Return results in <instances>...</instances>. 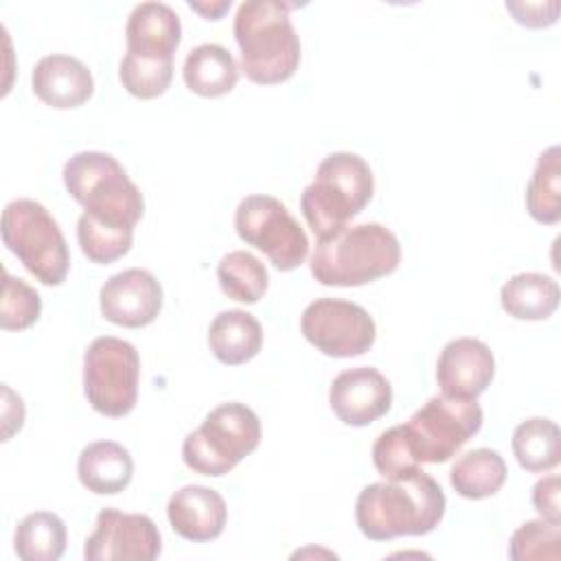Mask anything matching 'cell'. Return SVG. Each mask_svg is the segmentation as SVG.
Listing matches in <instances>:
<instances>
[{"instance_id":"1","label":"cell","mask_w":561,"mask_h":561,"mask_svg":"<svg viewBox=\"0 0 561 561\" xmlns=\"http://www.w3.org/2000/svg\"><path fill=\"white\" fill-rule=\"evenodd\" d=\"M445 493L425 471L401 480L373 482L355 502V522L364 537L390 541L405 535L432 533L445 515Z\"/></svg>"},{"instance_id":"2","label":"cell","mask_w":561,"mask_h":561,"mask_svg":"<svg viewBox=\"0 0 561 561\" xmlns=\"http://www.w3.org/2000/svg\"><path fill=\"white\" fill-rule=\"evenodd\" d=\"M294 4L280 0H245L234 15V39L241 70L252 83L276 85L294 77L300 64V39L291 24Z\"/></svg>"},{"instance_id":"3","label":"cell","mask_w":561,"mask_h":561,"mask_svg":"<svg viewBox=\"0 0 561 561\" xmlns=\"http://www.w3.org/2000/svg\"><path fill=\"white\" fill-rule=\"evenodd\" d=\"M401 263V245L381 224L344 226L318 239L309 267L327 287H359L392 274Z\"/></svg>"},{"instance_id":"4","label":"cell","mask_w":561,"mask_h":561,"mask_svg":"<svg viewBox=\"0 0 561 561\" xmlns=\"http://www.w3.org/2000/svg\"><path fill=\"white\" fill-rule=\"evenodd\" d=\"M375 178L368 162L351 151L329 153L313 182L300 195V210L311 232L322 239L357 217L373 199Z\"/></svg>"},{"instance_id":"5","label":"cell","mask_w":561,"mask_h":561,"mask_svg":"<svg viewBox=\"0 0 561 561\" xmlns=\"http://www.w3.org/2000/svg\"><path fill=\"white\" fill-rule=\"evenodd\" d=\"M64 184L70 197L83 206V213L101 224L134 230L145 213L140 188L110 153H75L64 164Z\"/></svg>"},{"instance_id":"6","label":"cell","mask_w":561,"mask_h":561,"mask_svg":"<svg viewBox=\"0 0 561 561\" xmlns=\"http://www.w3.org/2000/svg\"><path fill=\"white\" fill-rule=\"evenodd\" d=\"M261 443V421L252 408L239 401L213 408L202 425L182 443V460L202 476L232 471Z\"/></svg>"},{"instance_id":"7","label":"cell","mask_w":561,"mask_h":561,"mask_svg":"<svg viewBox=\"0 0 561 561\" xmlns=\"http://www.w3.org/2000/svg\"><path fill=\"white\" fill-rule=\"evenodd\" d=\"M2 243L48 287L61 285L70 270V252L59 224L35 199H13L2 210Z\"/></svg>"},{"instance_id":"8","label":"cell","mask_w":561,"mask_h":561,"mask_svg":"<svg viewBox=\"0 0 561 561\" xmlns=\"http://www.w3.org/2000/svg\"><path fill=\"white\" fill-rule=\"evenodd\" d=\"M482 408L476 399L430 397L410 419L399 425L401 438L416 465L447 462L482 427Z\"/></svg>"},{"instance_id":"9","label":"cell","mask_w":561,"mask_h":561,"mask_svg":"<svg viewBox=\"0 0 561 561\" xmlns=\"http://www.w3.org/2000/svg\"><path fill=\"white\" fill-rule=\"evenodd\" d=\"M140 357L134 344L101 335L83 353V392L88 403L103 416L121 419L138 401Z\"/></svg>"},{"instance_id":"10","label":"cell","mask_w":561,"mask_h":561,"mask_svg":"<svg viewBox=\"0 0 561 561\" xmlns=\"http://www.w3.org/2000/svg\"><path fill=\"white\" fill-rule=\"evenodd\" d=\"M241 241L261 250L280 272L300 267L309 254V239L287 206L272 195H248L234 210Z\"/></svg>"},{"instance_id":"11","label":"cell","mask_w":561,"mask_h":561,"mask_svg":"<svg viewBox=\"0 0 561 561\" xmlns=\"http://www.w3.org/2000/svg\"><path fill=\"white\" fill-rule=\"evenodd\" d=\"M300 331L322 355L337 359L364 355L377 337L370 313L342 298H316L309 302L300 316Z\"/></svg>"},{"instance_id":"12","label":"cell","mask_w":561,"mask_h":561,"mask_svg":"<svg viewBox=\"0 0 561 561\" xmlns=\"http://www.w3.org/2000/svg\"><path fill=\"white\" fill-rule=\"evenodd\" d=\"M162 550L160 530L149 515L103 508L85 539L88 561H153Z\"/></svg>"},{"instance_id":"13","label":"cell","mask_w":561,"mask_h":561,"mask_svg":"<svg viewBox=\"0 0 561 561\" xmlns=\"http://www.w3.org/2000/svg\"><path fill=\"white\" fill-rule=\"evenodd\" d=\"M99 307L112 324L127 329L147 327L162 309V285L149 270H123L103 283Z\"/></svg>"},{"instance_id":"14","label":"cell","mask_w":561,"mask_h":561,"mask_svg":"<svg viewBox=\"0 0 561 561\" xmlns=\"http://www.w3.org/2000/svg\"><path fill=\"white\" fill-rule=\"evenodd\" d=\"M329 405L344 425L366 427L388 414L392 386L373 366L348 368L331 381Z\"/></svg>"},{"instance_id":"15","label":"cell","mask_w":561,"mask_h":561,"mask_svg":"<svg viewBox=\"0 0 561 561\" xmlns=\"http://www.w3.org/2000/svg\"><path fill=\"white\" fill-rule=\"evenodd\" d=\"M495 375L491 348L476 337L447 342L436 362V383L440 394L454 399H478Z\"/></svg>"},{"instance_id":"16","label":"cell","mask_w":561,"mask_h":561,"mask_svg":"<svg viewBox=\"0 0 561 561\" xmlns=\"http://www.w3.org/2000/svg\"><path fill=\"white\" fill-rule=\"evenodd\" d=\"M167 517L180 537L202 543L213 541L224 533L228 508L215 489L186 484L169 497Z\"/></svg>"},{"instance_id":"17","label":"cell","mask_w":561,"mask_h":561,"mask_svg":"<svg viewBox=\"0 0 561 561\" xmlns=\"http://www.w3.org/2000/svg\"><path fill=\"white\" fill-rule=\"evenodd\" d=\"M31 88L42 103L55 110H72L92 96L94 79L77 57L46 55L33 68Z\"/></svg>"},{"instance_id":"18","label":"cell","mask_w":561,"mask_h":561,"mask_svg":"<svg viewBox=\"0 0 561 561\" xmlns=\"http://www.w3.org/2000/svg\"><path fill=\"white\" fill-rule=\"evenodd\" d=\"M125 39L129 55L173 61L182 39L180 15L164 2H140L127 18Z\"/></svg>"},{"instance_id":"19","label":"cell","mask_w":561,"mask_h":561,"mask_svg":"<svg viewBox=\"0 0 561 561\" xmlns=\"http://www.w3.org/2000/svg\"><path fill=\"white\" fill-rule=\"evenodd\" d=\"M77 476L88 491L96 495H116L129 486L134 460L123 445L114 440H94L81 449Z\"/></svg>"},{"instance_id":"20","label":"cell","mask_w":561,"mask_h":561,"mask_svg":"<svg viewBox=\"0 0 561 561\" xmlns=\"http://www.w3.org/2000/svg\"><path fill=\"white\" fill-rule=\"evenodd\" d=\"M208 346L226 366H239L254 359L263 346L259 320L243 309H228L213 318L208 327Z\"/></svg>"},{"instance_id":"21","label":"cell","mask_w":561,"mask_h":561,"mask_svg":"<svg viewBox=\"0 0 561 561\" xmlns=\"http://www.w3.org/2000/svg\"><path fill=\"white\" fill-rule=\"evenodd\" d=\"M182 77L191 92L204 99H217L237 85L239 68L228 48L206 42L186 55Z\"/></svg>"},{"instance_id":"22","label":"cell","mask_w":561,"mask_h":561,"mask_svg":"<svg viewBox=\"0 0 561 561\" xmlns=\"http://www.w3.org/2000/svg\"><path fill=\"white\" fill-rule=\"evenodd\" d=\"M559 283L539 272L511 276L500 289L502 309L515 320H546L559 307Z\"/></svg>"},{"instance_id":"23","label":"cell","mask_w":561,"mask_h":561,"mask_svg":"<svg viewBox=\"0 0 561 561\" xmlns=\"http://www.w3.org/2000/svg\"><path fill=\"white\" fill-rule=\"evenodd\" d=\"M506 462L500 451L480 447L462 454L449 471L454 491L467 500H484L495 495L506 482Z\"/></svg>"},{"instance_id":"24","label":"cell","mask_w":561,"mask_h":561,"mask_svg":"<svg viewBox=\"0 0 561 561\" xmlns=\"http://www.w3.org/2000/svg\"><path fill=\"white\" fill-rule=\"evenodd\" d=\"M511 447L522 469L530 473L550 471L561 460L559 425L543 416L526 419L515 427Z\"/></svg>"},{"instance_id":"25","label":"cell","mask_w":561,"mask_h":561,"mask_svg":"<svg viewBox=\"0 0 561 561\" xmlns=\"http://www.w3.org/2000/svg\"><path fill=\"white\" fill-rule=\"evenodd\" d=\"M66 524L59 515L35 511L20 519L13 548L22 561H57L66 550Z\"/></svg>"},{"instance_id":"26","label":"cell","mask_w":561,"mask_h":561,"mask_svg":"<svg viewBox=\"0 0 561 561\" xmlns=\"http://www.w3.org/2000/svg\"><path fill=\"white\" fill-rule=\"evenodd\" d=\"M526 210L546 226L561 219V151L557 145L543 149L526 184Z\"/></svg>"},{"instance_id":"27","label":"cell","mask_w":561,"mask_h":561,"mask_svg":"<svg viewBox=\"0 0 561 561\" xmlns=\"http://www.w3.org/2000/svg\"><path fill=\"white\" fill-rule=\"evenodd\" d=\"M217 280L228 298L245 305L259 302L270 285L265 265L245 250H234L221 256L217 265Z\"/></svg>"},{"instance_id":"28","label":"cell","mask_w":561,"mask_h":561,"mask_svg":"<svg viewBox=\"0 0 561 561\" xmlns=\"http://www.w3.org/2000/svg\"><path fill=\"white\" fill-rule=\"evenodd\" d=\"M77 241L81 245V252L92 263L107 265V263H114L116 259L125 256L131 250L134 230L101 224L83 213L77 221Z\"/></svg>"},{"instance_id":"29","label":"cell","mask_w":561,"mask_h":561,"mask_svg":"<svg viewBox=\"0 0 561 561\" xmlns=\"http://www.w3.org/2000/svg\"><path fill=\"white\" fill-rule=\"evenodd\" d=\"M513 561H559L561 559V522L530 519L524 522L508 541Z\"/></svg>"},{"instance_id":"30","label":"cell","mask_w":561,"mask_h":561,"mask_svg":"<svg viewBox=\"0 0 561 561\" xmlns=\"http://www.w3.org/2000/svg\"><path fill=\"white\" fill-rule=\"evenodd\" d=\"M123 88L136 99H156L167 92L173 79V61L125 53L118 66Z\"/></svg>"},{"instance_id":"31","label":"cell","mask_w":561,"mask_h":561,"mask_svg":"<svg viewBox=\"0 0 561 561\" xmlns=\"http://www.w3.org/2000/svg\"><path fill=\"white\" fill-rule=\"evenodd\" d=\"M2 300H0V327L4 331H24L37 322L42 313L39 294L22 278L2 272Z\"/></svg>"},{"instance_id":"32","label":"cell","mask_w":561,"mask_h":561,"mask_svg":"<svg viewBox=\"0 0 561 561\" xmlns=\"http://www.w3.org/2000/svg\"><path fill=\"white\" fill-rule=\"evenodd\" d=\"M373 465L386 480H401L416 471H423L421 465H416L414 458L410 456L401 438L399 425L377 436V440L373 443Z\"/></svg>"},{"instance_id":"33","label":"cell","mask_w":561,"mask_h":561,"mask_svg":"<svg viewBox=\"0 0 561 561\" xmlns=\"http://www.w3.org/2000/svg\"><path fill=\"white\" fill-rule=\"evenodd\" d=\"M561 4L557 0L552 2H506V11L513 13L515 22L528 28H543L557 22Z\"/></svg>"},{"instance_id":"34","label":"cell","mask_w":561,"mask_h":561,"mask_svg":"<svg viewBox=\"0 0 561 561\" xmlns=\"http://www.w3.org/2000/svg\"><path fill=\"white\" fill-rule=\"evenodd\" d=\"M533 506L535 511L550 522H561L559 506V476H546L533 486Z\"/></svg>"},{"instance_id":"35","label":"cell","mask_w":561,"mask_h":561,"mask_svg":"<svg viewBox=\"0 0 561 561\" xmlns=\"http://www.w3.org/2000/svg\"><path fill=\"white\" fill-rule=\"evenodd\" d=\"M188 7L197 13H202L206 20H219L228 9H230V0H219V2H210V4H202V2H188Z\"/></svg>"}]
</instances>
